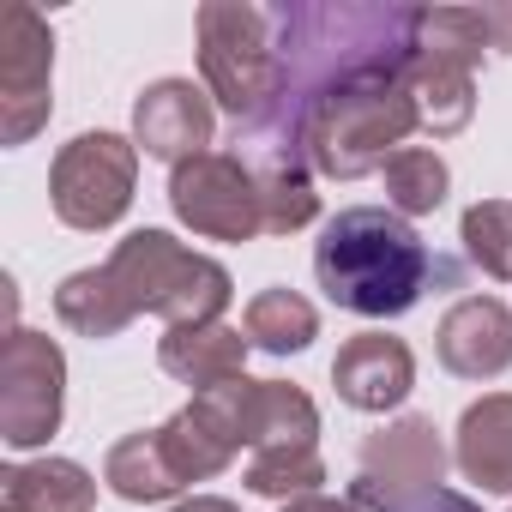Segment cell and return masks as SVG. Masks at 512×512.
I'll return each mask as SVG.
<instances>
[{"label":"cell","instance_id":"7402d4cb","mask_svg":"<svg viewBox=\"0 0 512 512\" xmlns=\"http://www.w3.org/2000/svg\"><path fill=\"white\" fill-rule=\"evenodd\" d=\"M416 49L476 73L482 49H494V37H488L482 7H416Z\"/></svg>","mask_w":512,"mask_h":512},{"label":"cell","instance_id":"277c9868","mask_svg":"<svg viewBox=\"0 0 512 512\" xmlns=\"http://www.w3.org/2000/svg\"><path fill=\"white\" fill-rule=\"evenodd\" d=\"M109 278L121 284L133 314H163L169 326H211L235 296L229 272L205 253L181 247L169 229H133L109 253Z\"/></svg>","mask_w":512,"mask_h":512},{"label":"cell","instance_id":"cb8c5ba5","mask_svg":"<svg viewBox=\"0 0 512 512\" xmlns=\"http://www.w3.org/2000/svg\"><path fill=\"white\" fill-rule=\"evenodd\" d=\"M157 434H163V452H169V464H175V476H181V482H205V476L229 470V458H235V452L217 440V428H211L193 404H187V410H175Z\"/></svg>","mask_w":512,"mask_h":512},{"label":"cell","instance_id":"e0dca14e","mask_svg":"<svg viewBox=\"0 0 512 512\" xmlns=\"http://www.w3.org/2000/svg\"><path fill=\"white\" fill-rule=\"evenodd\" d=\"M253 181H260L266 235H290V229H308L320 217V193H314L308 157H296V151H253Z\"/></svg>","mask_w":512,"mask_h":512},{"label":"cell","instance_id":"ba28073f","mask_svg":"<svg viewBox=\"0 0 512 512\" xmlns=\"http://www.w3.org/2000/svg\"><path fill=\"white\" fill-rule=\"evenodd\" d=\"M49 73L55 37L37 7L7 0L0 7V145H25L49 121Z\"/></svg>","mask_w":512,"mask_h":512},{"label":"cell","instance_id":"603a6c76","mask_svg":"<svg viewBox=\"0 0 512 512\" xmlns=\"http://www.w3.org/2000/svg\"><path fill=\"white\" fill-rule=\"evenodd\" d=\"M320 482H326V458L314 446H266L247 464V488L266 500H302L320 494Z\"/></svg>","mask_w":512,"mask_h":512},{"label":"cell","instance_id":"83f0119b","mask_svg":"<svg viewBox=\"0 0 512 512\" xmlns=\"http://www.w3.org/2000/svg\"><path fill=\"white\" fill-rule=\"evenodd\" d=\"M284 512H362L356 500H332V494H302V500H284Z\"/></svg>","mask_w":512,"mask_h":512},{"label":"cell","instance_id":"52a82bcc","mask_svg":"<svg viewBox=\"0 0 512 512\" xmlns=\"http://www.w3.org/2000/svg\"><path fill=\"white\" fill-rule=\"evenodd\" d=\"M169 205H175V217L193 235H211V241H253V235H266L253 163H241L229 151H205V157L181 163L169 175Z\"/></svg>","mask_w":512,"mask_h":512},{"label":"cell","instance_id":"7a4b0ae2","mask_svg":"<svg viewBox=\"0 0 512 512\" xmlns=\"http://www.w3.org/2000/svg\"><path fill=\"white\" fill-rule=\"evenodd\" d=\"M416 127H422V115L404 85V67H386V73H362V79H344L326 97H314V109L296 127V151L308 157L314 175L356 181V175L386 169Z\"/></svg>","mask_w":512,"mask_h":512},{"label":"cell","instance_id":"9a60e30c","mask_svg":"<svg viewBox=\"0 0 512 512\" xmlns=\"http://www.w3.org/2000/svg\"><path fill=\"white\" fill-rule=\"evenodd\" d=\"M0 512H97V476L73 458H37L0 476Z\"/></svg>","mask_w":512,"mask_h":512},{"label":"cell","instance_id":"d4e9b609","mask_svg":"<svg viewBox=\"0 0 512 512\" xmlns=\"http://www.w3.org/2000/svg\"><path fill=\"white\" fill-rule=\"evenodd\" d=\"M320 434V410L302 386H284V380H266V416H260V446H314Z\"/></svg>","mask_w":512,"mask_h":512},{"label":"cell","instance_id":"9c48e42d","mask_svg":"<svg viewBox=\"0 0 512 512\" xmlns=\"http://www.w3.org/2000/svg\"><path fill=\"white\" fill-rule=\"evenodd\" d=\"M446 476V446H440V428L428 416H404L380 434L362 440V458H356V506L368 512H392L416 494H434Z\"/></svg>","mask_w":512,"mask_h":512},{"label":"cell","instance_id":"f546056e","mask_svg":"<svg viewBox=\"0 0 512 512\" xmlns=\"http://www.w3.org/2000/svg\"><path fill=\"white\" fill-rule=\"evenodd\" d=\"M506 512H512V506H506Z\"/></svg>","mask_w":512,"mask_h":512},{"label":"cell","instance_id":"30bf717a","mask_svg":"<svg viewBox=\"0 0 512 512\" xmlns=\"http://www.w3.org/2000/svg\"><path fill=\"white\" fill-rule=\"evenodd\" d=\"M133 145L157 163H193L211 145V91L193 79H157L133 103Z\"/></svg>","mask_w":512,"mask_h":512},{"label":"cell","instance_id":"484cf974","mask_svg":"<svg viewBox=\"0 0 512 512\" xmlns=\"http://www.w3.org/2000/svg\"><path fill=\"white\" fill-rule=\"evenodd\" d=\"M464 247L488 278H512V199H482L464 211Z\"/></svg>","mask_w":512,"mask_h":512},{"label":"cell","instance_id":"4fadbf2b","mask_svg":"<svg viewBox=\"0 0 512 512\" xmlns=\"http://www.w3.org/2000/svg\"><path fill=\"white\" fill-rule=\"evenodd\" d=\"M247 350H253L247 332L211 320V326H169V338L157 344V362H163V374H175L181 386L211 392V386H223V380H241Z\"/></svg>","mask_w":512,"mask_h":512},{"label":"cell","instance_id":"3957f363","mask_svg":"<svg viewBox=\"0 0 512 512\" xmlns=\"http://www.w3.org/2000/svg\"><path fill=\"white\" fill-rule=\"evenodd\" d=\"M199 73L205 91L235 115L241 133L266 127L284 97V55H278V13L247 0H211L199 7Z\"/></svg>","mask_w":512,"mask_h":512},{"label":"cell","instance_id":"44dd1931","mask_svg":"<svg viewBox=\"0 0 512 512\" xmlns=\"http://www.w3.org/2000/svg\"><path fill=\"white\" fill-rule=\"evenodd\" d=\"M380 175H386V205H392L398 217H428V211H440V205H446V187H452L446 157L428 151V145H404Z\"/></svg>","mask_w":512,"mask_h":512},{"label":"cell","instance_id":"5bb4252c","mask_svg":"<svg viewBox=\"0 0 512 512\" xmlns=\"http://www.w3.org/2000/svg\"><path fill=\"white\" fill-rule=\"evenodd\" d=\"M458 470L482 494H512V392H488L458 416Z\"/></svg>","mask_w":512,"mask_h":512},{"label":"cell","instance_id":"f1b7e54d","mask_svg":"<svg viewBox=\"0 0 512 512\" xmlns=\"http://www.w3.org/2000/svg\"><path fill=\"white\" fill-rule=\"evenodd\" d=\"M175 512H241V506H229V500H217V494H199V500H181Z\"/></svg>","mask_w":512,"mask_h":512},{"label":"cell","instance_id":"2e32d148","mask_svg":"<svg viewBox=\"0 0 512 512\" xmlns=\"http://www.w3.org/2000/svg\"><path fill=\"white\" fill-rule=\"evenodd\" d=\"M404 85H410L416 115H422V127H428L434 139H452V133L470 127V115H476V73H470V67L416 49L410 67H404Z\"/></svg>","mask_w":512,"mask_h":512},{"label":"cell","instance_id":"6da1fadb","mask_svg":"<svg viewBox=\"0 0 512 512\" xmlns=\"http://www.w3.org/2000/svg\"><path fill=\"white\" fill-rule=\"evenodd\" d=\"M314 278L344 314L398 320L422 302L428 278H446V266L392 205H350L314 241Z\"/></svg>","mask_w":512,"mask_h":512},{"label":"cell","instance_id":"8992f818","mask_svg":"<svg viewBox=\"0 0 512 512\" xmlns=\"http://www.w3.org/2000/svg\"><path fill=\"white\" fill-rule=\"evenodd\" d=\"M61 398H67V356L55 338L7 326L0 344V440L31 452L61 428Z\"/></svg>","mask_w":512,"mask_h":512},{"label":"cell","instance_id":"7c38bea8","mask_svg":"<svg viewBox=\"0 0 512 512\" xmlns=\"http://www.w3.org/2000/svg\"><path fill=\"white\" fill-rule=\"evenodd\" d=\"M332 386L350 410H398L416 386V356L404 338H386V332H362L338 350L332 362Z\"/></svg>","mask_w":512,"mask_h":512},{"label":"cell","instance_id":"d6986e66","mask_svg":"<svg viewBox=\"0 0 512 512\" xmlns=\"http://www.w3.org/2000/svg\"><path fill=\"white\" fill-rule=\"evenodd\" d=\"M103 482H109L121 500H133V506H145V500H169V494L187 488V482L175 476V464H169L157 428H151V434H127V440H115L109 458H103Z\"/></svg>","mask_w":512,"mask_h":512},{"label":"cell","instance_id":"4316f807","mask_svg":"<svg viewBox=\"0 0 512 512\" xmlns=\"http://www.w3.org/2000/svg\"><path fill=\"white\" fill-rule=\"evenodd\" d=\"M482 19H488L494 49H500V55H512V7H482Z\"/></svg>","mask_w":512,"mask_h":512},{"label":"cell","instance_id":"8fae6325","mask_svg":"<svg viewBox=\"0 0 512 512\" xmlns=\"http://www.w3.org/2000/svg\"><path fill=\"white\" fill-rule=\"evenodd\" d=\"M440 368L458 380H494L512 368V314L494 296H464L434 332Z\"/></svg>","mask_w":512,"mask_h":512},{"label":"cell","instance_id":"ac0fdd59","mask_svg":"<svg viewBox=\"0 0 512 512\" xmlns=\"http://www.w3.org/2000/svg\"><path fill=\"white\" fill-rule=\"evenodd\" d=\"M55 314H61V326H73L79 338H121V332L139 320L133 302L121 296V284L109 278V266L73 272V278L55 290Z\"/></svg>","mask_w":512,"mask_h":512},{"label":"cell","instance_id":"ffe728a7","mask_svg":"<svg viewBox=\"0 0 512 512\" xmlns=\"http://www.w3.org/2000/svg\"><path fill=\"white\" fill-rule=\"evenodd\" d=\"M241 332H247V344H253V350L296 356V350H308V344L320 338V314H314V302H308V296H296V290H260V296L247 302Z\"/></svg>","mask_w":512,"mask_h":512},{"label":"cell","instance_id":"5b68a950","mask_svg":"<svg viewBox=\"0 0 512 512\" xmlns=\"http://www.w3.org/2000/svg\"><path fill=\"white\" fill-rule=\"evenodd\" d=\"M133 181L139 145H127L121 133H79L49 169V199L67 229H109L133 205Z\"/></svg>","mask_w":512,"mask_h":512}]
</instances>
